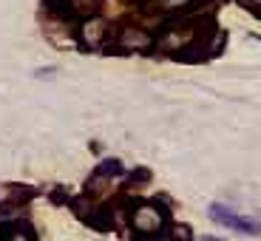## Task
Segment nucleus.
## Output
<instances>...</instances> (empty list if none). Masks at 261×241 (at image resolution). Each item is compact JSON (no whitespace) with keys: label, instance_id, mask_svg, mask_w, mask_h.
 Segmentation results:
<instances>
[{"label":"nucleus","instance_id":"nucleus-1","mask_svg":"<svg viewBox=\"0 0 261 241\" xmlns=\"http://www.w3.org/2000/svg\"><path fill=\"white\" fill-rule=\"evenodd\" d=\"M130 227L137 241H165L170 233V216L165 207H159L156 202H137L130 210Z\"/></svg>","mask_w":261,"mask_h":241},{"label":"nucleus","instance_id":"nucleus-2","mask_svg":"<svg viewBox=\"0 0 261 241\" xmlns=\"http://www.w3.org/2000/svg\"><path fill=\"white\" fill-rule=\"evenodd\" d=\"M210 219H213V222H219L222 227L236 230V233L255 235V238L261 235V222L247 219V216H239L233 207H227V204H210Z\"/></svg>","mask_w":261,"mask_h":241},{"label":"nucleus","instance_id":"nucleus-3","mask_svg":"<svg viewBox=\"0 0 261 241\" xmlns=\"http://www.w3.org/2000/svg\"><path fill=\"white\" fill-rule=\"evenodd\" d=\"M148 46H153V37L150 32L139 26H119L117 32V54H128V51H145Z\"/></svg>","mask_w":261,"mask_h":241},{"label":"nucleus","instance_id":"nucleus-4","mask_svg":"<svg viewBox=\"0 0 261 241\" xmlns=\"http://www.w3.org/2000/svg\"><path fill=\"white\" fill-rule=\"evenodd\" d=\"M105 34H108V26H105L99 17H88L83 20V23H77V29H74V37H77V43H83L85 48H97L105 43Z\"/></svg>","mask_w":261,"mask_h":241},{"label":"nucleus","instance_id":"nucleus-5","mask_svg":"<svg viewBox=\"0 0 261 241\" xmlns=\"http://www.w3.org/2000/svg\"><path fill=\"white\" fill-rule=\"evenodd\" d=\"M0 241H37V235H34V230L29 222L14 219V222L0 224Z\"/></svg>","mask_w":261,"mask_h":241},{"label":"nucleus","instance_id":"nucleus-6","mask_svg":"<svg viewBox=\"0 0 261 241\" xmlns=\"http://www.w3.org/2000/svg\"><path fill=\"white\" fill-rule=\"evenodd\" d=\"M114 176H122V162L119 159H102L91 179H114Z\"/></svg>","mask_w":261,"mask_h":241},{"label":"nucleus","instance_id":"nucleus-7","mask_svg":"<svg viewBox=\"0 0 261 241\" xmlns=\"http://www.w3.org/2000/svg\"><path fill=\"white\" fill-rule=\"evenodd\" d=\"M148 179H150V170H145V168H139V170H134L128 176V188H142V184H148Z\"/></svg>","mask_w":261,"mask_h":241},{"label":"nucleus","instance_id":"nucleus-8","mask_svg":"<svg viewBox=\"0 0 261 241\" xmlns=\"http://www.w3.org/2000/svg\"><path fill=\"white\" fill-rule=\"evenodd\" d=\"M170 238L173 241H190V227L188 224H173V227H170Z\"/></svg>","mask_w":261,"mask_h":241}]
</instances>
